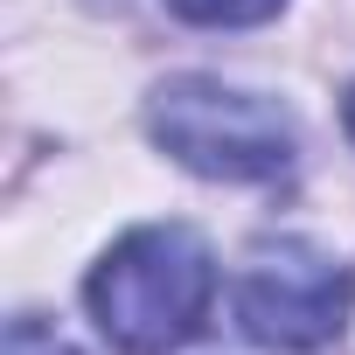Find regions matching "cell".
Here are the masks:
<instances>
[{"label":"cell","instance_id":"1","mask_svg":"<svg viewBox=\"0 0 355 355\" xmlns=\"http://www.w3.org/2000/svg\"><path fill=\"white\" fill-rule=\"evenodd\" d=\"M216 300V258L189 223L125 230L84 279V306L119 355H174L202 334Z\"/></svg>","mask_w":355,"mask_h":355},{"label":"cell","instance_id":"5","mask_svg":"<svg viewBox=\"0 0 355 355\" xmlns=\"http://www.w3.org/2000/svg\"><path fill=\"white\" fill-rule=\"evenodd\" d=\"M8 355H77L56 327H42V320H15L8 327Z\"/></svg>","mask_w":355,"mask_h":355},{"label":"cell","instance_id":"4","mask_svg":"<svg viewBox=\"0 0 355 355\" xmlns=\"http://www.w3.org/2000/svg\"><path fill=\"white\" fill-rule=\"evenodd\" d=\"M167 8L196 28H251V21H272L286 0H167Z\"/></svg>","mask_w":355,"mask_h":355},{"label":"cell","instance_id":"2","mask_svg":"<svg viewBox=\"0 0 355 355\" xmlns=\"http://www.w3.org/2000/svg\"><path fill=\"white\" fill-rule=\"evenodd\" d=\"M146 125L160 153L202 182H279L300 153L293 119L272 98L216 84V77H167L146 105Z\"/></svg>","mask_w":355,"mask_h":355},{"label":"cell","instance_id":"3","mask_svg":"<svg viewBox=\"0 0 355 355\" xmlns=\"http://www.w3.org/2000/svg\"><path fill=\"white\" fill-rule=\"evenodd\" d=\"M237 327L258 341V348H279V355H306V348H327L341 327H348V306H355V279L348 265H334L327 251L300 244V237H279V244H258L251 265L237 272Z\"/></svg>","mask_w":355,"mask_h":355},{"label":"cell","instance_id":"6","mask_svg":"<svg viewBox=\"0 0 355 355\" xmlns=\"http://www.w3.org/2000/svg\"><path fill=\"white\" fill-rule=\"evenodd\" d=\"M341 125H348V139H355V91H348V105H341Z\"/></svg>","mask_w":355,"mask_h":355}]
</instances>
